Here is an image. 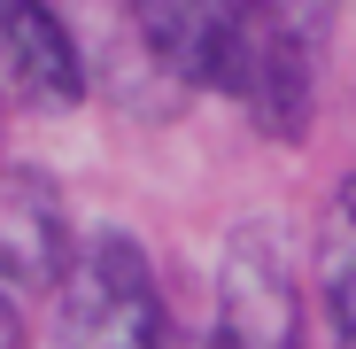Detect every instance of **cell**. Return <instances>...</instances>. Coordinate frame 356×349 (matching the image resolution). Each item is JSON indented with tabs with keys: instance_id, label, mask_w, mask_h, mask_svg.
I'll return each instance as SVG.
<instances>
[{
	"instance_id": "obj_8",
	"label": "cell",
	"mask_w": 356,
	"mask_h": 349,
	"mask_svg": "<svg viewBox=\"0 0 356 349\" xmlns=\"http://www.w3.org/2000/svg\"><path fill=\"white\" fill-rule=\"evenodd\" d=\"M0 349H24V318H16V303H8V287H0Z\"/></svg>"
},
{
	"instance_id": "obj_1",
	"label": "cell",
	"mask_w": 356,
	"mask_h": 349,
	"mask_svg": "<svg viewBox=\"0 0 356 349\" xmlns=\"http://www.w3.org/2000/svg\"><path fill=\"white\" fill-rule=\"evenodd\" d=\"M318 31L325 8L318 0H241L209 93H225L264 140H310V109H318Z\"/></svg>"
},
{
	"instance_id": "obj_7",
	"label": "cell",
	"mask_w": 356,
	"mask_h": 349,
	"mask_svg": "<svg viewBox=\"0 0 356 349\" xmlns=\"http://www.w3.org/2000/svg\"><path fill=\"white\" fill-rule=\"evenodd\" d=\"M318 303L333 318V349H356V171L325 194L318 217Z\"/></svg>"
},
{
	"instance_id": "obj_6",
	"label": "cell",
	"mask_w": 356,
	"mask_h": 349,
	"mask_svg": "<svg viewBox=\"0 0 356 349\" xmlns=\"http://www.w3.org/2000/svg\"><path fill=\"white\" fill-rule=\"evenodd\" d=\"M124 8H132V31L155 70H170L178 86H209L241 0H124Z\"/></svg>"
},
{
	"instance_id": "obj_4",
	"label": "cell",
	"mask_w": 356,
	"mask_h": 349,
	"mask_svg": "<svg viewBox=\"0 0 356 349\" xmlns=\"http://www.w3.org/2000/svg\"><path fill=\"white\" fill-rule=\"evenodd\" d=\"M78 256L70 202L39 163H0V287H63Z\"/></svg>"
},
{
	"instance_id": "obj_2",
	"label": "cell",
	"mask_w": 356,
	"mask_h": 349,
	"mask_svg": "<svg viewBox=\"0 0 356 349\" xmlns=\"http://www.w3.org/2000/svg\"><path fill=\"white\" fill-rule=\"evenodd\" d=\"M54 349H170L163 287L132 233H86L54 287Z\"/></svg>"
},
{
	"instance_id": "obj_5",
	"label": "cell",
	"mask_w": 356,
	"mask_h": 349,
	"mask_svg": "<svg viewBox=\"0 0 356 349\" xmlns=\"http://www.w3.org/2000/svg\"><path fill=\"white\" fill-rule=\"evenodd\" d=\"M0 86L24 109H78L86 54L47 0H0Z\"/></svg>"
},
{
	"instance_id": "obj_3",
	"label": "cell",
	"mask_w": 356,
	"mask_h": 349,
	"mask_svg": "<svg viewBox=\"0 0 356 349\" xmlns=\"http://www.w3.org/2000/svg\"><path fill=\"white\" fill-rule=\"evenodd\" d=\"M209 349H302V287L271 225H241L217 256Z\"/></svg>"
}]
</instances>
